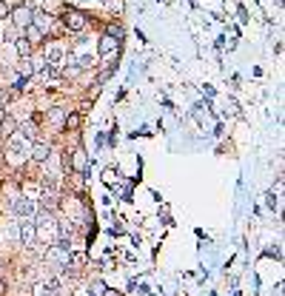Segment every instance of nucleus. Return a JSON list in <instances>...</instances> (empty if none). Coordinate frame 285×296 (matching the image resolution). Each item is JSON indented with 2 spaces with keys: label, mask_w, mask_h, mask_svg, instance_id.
I'll use <instances>...</instances> for the list:
<instances>
[{
  "label": "nucleus",
  "mask_w": 285,
  "mask_h": 296,
  "mask_svg": "<svg viewBox=\"0 0 285 296\" xmlns=\"http://www.w3.org/2000/svg\"><path fill=\"white\" fill-rule=\"evenodd\" d=\"M49 117L57 122V128H63V122H66V114H63V111H57V108H54V111H49Z\"/></svg>",
  "instance_id": "9d476101"
},
{
  "label": "nucleus",
  "mask_w": 285,
  "mask_h": 296,
  "mask_svg": "<svg viewBox=\"0 0 285 296\" xmlns=\"http://www.w3.org/2000/svg\"><path fill=\"white\" fill-rule=\"evenodd\" d=\"M32 71H35V69H32V63H29V57H26V60L20 63V77L29 80V77H32Z\"/></svg>",
  "instance_id": "6e6552de"
},
{
  "label": "nucleus",
  "mask_w": 285,
  "mask_h": 296,
  "mask_svg": "<svg viewBox=\"0 0 285 296\" xmlns=\"http://www.w3.org/2000/svg\"><path fill=\"white\" fill-rule=\"evenodd\" d=\"M12 18H15V23H18V29H26V26H32L35 12L29 9V6H18V9H12Z\"/></svg>",
  "instance_id": "7ed1b4c3"
},
{
  "label": "nucleus",
  "mask_w": 285,
  "mask_h": 296,
  "mask_svg": "<svg viewBox=\"0 0 285 296\" xmlns=\"http://www.w3.org/2000/svg\"><path fill=\"white\" fill-rule=\"evenodd\" d=\"M49 154H52V145H49V142H35V145H32V160H35V163H46Z\"/></svg>",
  "instance_id": "20e7f679"
},
{
  "label": "nucleus",
  "mask_w": 285,
  "mask_h": 296,
  "mask_svg": "<svg viewBox=\"0 0 285 296\" xmlns=\"http://www.w3.org/2000/svg\"><path fill=\"white\" fill-rule=\"evenodd\" d=\"M35 234H37V228L32 225V222H26V225L20 228V236H23V242H35Z\"/></svg>",
  "instance_id": "39448f33"
},
{
  "label": "nucleus",
  "mask_w": 285,
  "mask_h": 296,
  "mask_svg": "<svg viewBox=\"0 0 285 296\" xmlns=\"http://www.w3.org/2000/svg\"><path fill=\"white\" fill-rule=\"evenodd\" d=\"M35 296H49V290H46V282H37V285H35Z\"/></svg>",
  "instance_id": "9b49d317"
},
{
  "label": "nucleus",
  "mask_w": 285,
  "mask_h": 296,
  "mask_svg": "<svg viewBox=\"0 0 285 296\" xmlns=\"http://www.w3.org/2000/svg\"><path fill=\"white\" fill-rule=\"evenodd\" d=\"M6 293V282H3V279H0V296Z\"/></svg>",
  "instance_id": "ddd939ff"
},
{
  "label": "nucleus",
  "mask_w": 285,
  "mask_h": 296,
  "mask_svg": "<svg viewBox=\"0 0 285 296\" xmlns=\"http://www.w3.org/2000/svg\"><path fill=\"white\" fill-rule=\"evenodd\" d=\"M63 128H80V114H69V117H66V122H63Z\"/></svg>",
  "instance_id": "0eeeda50"
},
{
  "label": "nucleus",
  "mask_w": 285,
  "mask_h": 296,
  "mask_svg": "<svg viewBox=\"0 0 285 296\" xmlns=\"http://www.w3.org/2000/svg\"><path fill=\"white\" fill-rule=\"evenodd\" d=\"M63 23H66V29H71V32H83V29H86V15L69 9L63 15Z\"/></svg>",
  "instance_id": "f03ea898"
},
{
  "label": "nucleus",
  "mask_w": 285,
  "mask_h": 296,
  "mask_svg": "<svg viewBox=\"0 0 285 296\" xmlns=\"http://www.w3.org/2000/svg\"><path fill=\"white\" fill-rule=\"evenodd\" d=\"M103 296H120L117 290H103Z\"/></svg>",
  "instance_id": "4468645a"
},
{
  "label": "nucleus",
  "mask_w": 285,
  "mask_h": 296,
  "mask_svg": "<svg viewBox=\"0 0 285 296\" xmlns=\"http://www.w3.org/2000/svg\"><path fill=\"white\" fill-rule=\"evenodd\" d=\"M74 168H77V171H86V154H83V151L74 154Z\"/></svg>",
  "instance_id": "1a4fd4ad"
},
{
  "label": "nucleus",
  "mask_w": 285,
  "mask_h": 296,
  "mask_svg": "<svg viewBox=\"0 0 285 296\" xmlns=\"http://www.w3.org/2000/svg\"><path fill=\"white\" fill-rule=\"evenodd\" d=\"M117 46H120V37H117V35H108V32H106V35L100 37L97 54H100V57H111V54L117 52Z\"/></svg>",
  "instance_id": "f257e3e1"
},
{
  "label": "nucleus",
  "mask_w": 285,
  "mask_h": 296,
  "mask_svg": "<svg viewBox=\"0 0 285 296\" xmlns=\"http://www.w3.org/2000/svg\"><path fill=\"white\" fill-rule=\"evenodd\" d=\"M15 46H18V52H20V57H23V60H26V57H32V43H29L26 37H20Z\"/></svg>",
  "instance_id": "423d86ee"
},
{
  "label": "nucleus",
  "mask_w": 285,
  "mask_h": 296,
  "mask_svg": "<svg viewBox=\"0 0 285 296\" xmlns=\"http://www.w3.org/2000/svg\"><path fill=\"white\" fill-rule=\"evenodd\" d=\"M3 120H6V111H3V108H0V125H3Z\"/></svg>",
  "instance_id": "2eb2a0df"
},
{
  "label": "nucleus",
  "mask_w": 285,
  "mask_h": 296,
  "mask_svg": "<svg viewBox=\"0 0 285 296\" xmlns=\"http://www.w3.org/2000/svg\"><path fill=\"white\" fill-rule=\"evenodd\" d=\"M6 15H9V6H6V3H3V0H0V20L6 18Z\"/></svg>",
  "instance_id": "f8f14e48"
}]
</instances>
